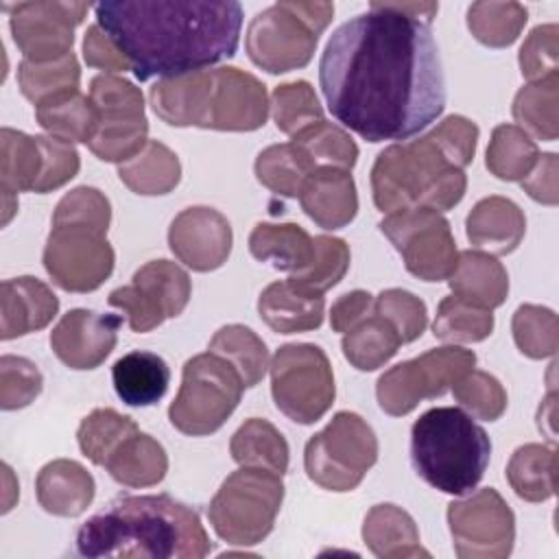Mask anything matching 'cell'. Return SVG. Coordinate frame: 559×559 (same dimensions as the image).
<instances>
[{
  "label": "cell",
  "mask_w": 559,
  "mask_h": 559,
  "mask_svg": "<svg viewBox=\"0 0 559 559\" xmlns=\"http://www.w3.org/2000/svg\"><path fill=\"white\" fill-rule=\"evenodd\" d=\"M539 157V148L515 124H498L485 153L487 170L502 181H522Z\"/></svg>",
  "instance_id": "cell-40"
},
{
  "label": "cell",
  "mask_w": 559,
  "mask_h": 559,
  "mask_svg": "<svg viewBox=\"0 0 559 559\" xmlns=\"http://www.w3.org/2000/svg\"><path fill=\"white\" fill-rule=\"evenodd\" d=\"M103 467L118 485L140 489L164 480L168 472V456L157 439L138 430L111 452Z\"/></svg>",
  "instance_id": "cell-30"
},
{
  "label": "cell",
  "mask_w": 559,
  "mask_h": 559,
  "mask_svg": "<svg viewBox=\"0 0 559 559\" xmlns=\"http://www.w3.org/2000/svg\"><path fill=\"white\" fill-rule=\"evenodd\" d=\"M231 225L214 207L181 210L168 227V247L188 269L207 273L221 269L231 253Z\"/></svg>",
  "instance_id": "cell-17"
},
{
  "label": "cell",
  "mask_w": 559,
  "mask_h": 559,
  "mask_svg": "<svg viewBox=\"0 0 559 559\" xmlns=\"http://www.w3.org/2000/svg\"><path fill=\"white\" fill-rule=\"evenodd\" d=\"M293 142L308 153V157L314 162L317 168L334 166V168L352 170L358 159V146L352 140V135L328 120H321L304 129L301 133L293 135Z\"/></svg>",
  "instance_id": "cell-47"
},
{
  "label": "cell",
  "mask_w": 559,
  "mask_h": 559,
  "mask_svg": "<svg viewBox=\"0 0 559 559\" xmlns=\"http://www.w3.org/2000/svg\"><path fill=\"white\" fill-rule=\"evenodd\" d=\"M373 312L386 319L404 343L417 341L428 325L426 304L404 288H386L373 299Z\"/></svg>",
  "instance_id": "cell-52"
},
{
  "label": "cell",
  "mask_w": 559,
  "mask_h": 559,
  "mask_svg": "<svg viewBox=\"0 0 559 559\" xmlns=\"http://www.w3.org/2000/svg\"><path fill=\"white\" fill-rule=\"evenodd\" d=\"M454 297L478 308L493 310L509 295V275L496 255L478 249L459 251L456 266L448 277Z\"/></svg>",
  "instance_id": "cell-24"
},
{
  "label": "cell",
  "mask_w": 559,
  "mask_h": 559,
  "mask_svg": "<svg viewBox=\"0 0 559 559\" xmlns=\"http://www.w3.org/2000/svg\"><path fill=\"white\" fill-rule=\"evenodd\" d=\"M249 251L255 260L295 275L310 264L314 240L295 223H258L249 234Z\"/></svg>",
  "instance_id": "cell-28"
},
{
  "label": "cell",
  "mask_w": 559,
  "mask_h": 559,
  "mask_svg": "<svg viewBox=\"0 0 559 559\" xmlns=\"http://www.w3.org/2000/svg\"><path fill=\"white\" fill-rule=\"evenodd\" d=\"M41 173L37 135L2 127L0 131V183L2 192H33Z\"/></svg>",
  "instance_id": "cell-39"
},
{
  "label": "cell",
  "mask_w": 559,
  "mask_h": 559,
  "mask_svg": "<svg viewBox=\"0 0 559 559\" xmlns=\"http://www.w3.org/2000/svg\"><path fill=\"white\" fill-rule=\"evenodd\" d=\"M373 295L367 290H352L341 295L330 308V325L334 332H349L373 312Z\"/></svg>",
  "instance_id": "cell-60"
},
{
  "label": "cell",
  "mask_w": 559,
  "mask_h": 559,
  "mask_svg": "<svg viewBox=\"0 0 559 559\" xmlns=\"http://www.w3.org/2000/svg\"><path fill=\"white\" fill-rule=\"evenodd\" d=\"M207 349L225 358L238 371L245 389L255 386L271 365L264 341L251 328L240 323L218 328L210 338Z\"/></svg>",
  "instance_id": "cell-36"
},
{
  "label": "cell",
  "mask_w": 559,
  "mask_h": 559,
  "mask_svg": "<svg viewBox=\"0 0 559 559\" xmlns=\"http://www.w3.org/2000/svg\"><path fill=\"white\" fill-rule=\"evenodd\" d=\"M90 98L100 120L144 118V96L140 87L118 74H96L90 81Z\"/></svg>",
  "instance_id": "cell-50"
},
{
  "label": "cell",
  "mask_w": 559,
  "mask_h": 559,
  "mask_svg": "<svg viewBox=\"0 0 559 559\" xmlns=\"http://www.w3.org/2000/svg\"><path fill=\"white\" fill-rule=\"evenodd\" d=\"M41 371L24 356L4 354L0 358V408L17 411L35 402L41 393Z\"/></svg>",
  "instance_id": "cell-54"
},
{
  "label": "cell",
  "mask_w": 559,
  "mask_h": 559,
  "mask_svg": "<svg viewBox=\"0 0 559 559\" xmlns=\"http://www.w3.org/2000/svg\"><path fill=\"white\" fill-rule=\"evenodd\" d=\"M555 445L524 443L507 463V480L518 498L526 502H544L555 496Z\"/></svg>",
  "instance_id": "cell-34"
},
{
  "label": "cell",
  "mask_w": 559,
  "mask_h": 559,
  "mask_svg": "<svg viewBox=\"0 0 559 559\" xmlns=\"http://www.w3.org/2000/svg\"><path fill=\"white\" fill-rule=\"evenodd\" d=\"M57 295L37 277L22 275L0 284V338L11 341L44 330L57 314Z\"/></svg>",
  "instance_id": "cell-19"
},
{
  "label": "cell",
  "mask_w": 559,
  "mask_h": 559,
  "mask_svg": "<svg viewBox=\"0 0 559 559\" xmlns=\"http://www.w3.org/2000/svg\"><path fill=\"white\" fill-rule=\"evenodd\" d=\"M317 41L319 35H314L286 2H275L255 13L245 35L249 59L271 74H284L308 66Z\"/></svg>",
  "instance_id": "cell-15"
},
{
  "label": "cell",
  "mask_w": 559,
  "mask_h": 559,
  "mask_svg": "<svg viewBox=\"0 0 559 559\" xmlns=\"http://www.w3.org/2000/svg\"><path fill=\"white\" fill-rule=\"evenodd\" d=\"M557 173L559 162L555 153H539L535 166L531 173L520 181L522 190L537 203L544 205H557L559 192H557Z\"/></svg>",
  "instance_id": "cell-59"
},
{
  "label": "cell",
  "mask_w": 559,
  "mask_h": 559,
  "mask_svg": "<svg viewBox=\"0 0 559 559\" xmlns=\"http://www.w3.org/2000/svg\"><path fill=\"white\" fill-rule=\"evenodd\" d=\"M269 111V94L260 79L234 66L210 70V90L201 129L255 131L264 127Z\"/></svg>",
  "instance_id": "cell-16"
},
{
  "label": "cell",
  "mask_w": 559,
  "mask_h": 559,
  "mask_svg": "<svg viewBox=\"0 0 559 559\" xmlns=\"http://www.w3.org/2000/svg\"><path fill=\"white\" fill-rule=\"evenodd\" d=\"M362 539L367 548L380 559L400 557H430L419 542L415 520L397 504L384 502L367 511L362 522Z\"/></svg>",
  "instance_id": "cell-26"
},
{
  "label": "cell",
  "mask_w": 559,
  "mask_h": 559,
  "mask_svg": "<svg viewBox=\"0 0 559 559\" xmlns=\"http://www.w3.org/2000/svg\"><path fill=\"white\" fill-rule=\"evenodd\" d=\"M118 179L135 194L159 197L177 188L181 179V164L177 153L166 144L148 140L135 157L118 164Z\"/></svg>",
  "instance_id": "cell-32"
},
{
  "label": "cell",
  "mask_w": 559,
  "mask_h": 559,
  "mask_svg": "<svg viewBox=\"0 0 559 559\" xmlns=\"http://www.w3.org/2000/svg\"><path fill=\"white\" fill-rule=\"evenodd\" d=\"M493 332V314L487 308L467 304L454 295L443 297L437 317L432 321L435 338L461 345V343H480Z\"/></svg>",
  "instance_id": "cell-42"
},
{
  "label": "cell",
  "mask_w": 559,
  "mask_h": 559,
  "mask_svg": "<svg viewBox=\"0 0 559 559\" xmlns=\"http://www.w3.org/2000/svg\"><path fill=\"white\" fill-rule=\"evenodd\" d=\"M9 28L26 61L50 63L72 52L74 28L85 20L87 2H17L4 4Z\"/></svg>",
  "instance_id": "cell-14"
},
{
  "label": "cell",
  "mask_w": 559,
  "mask_h": 559,
  "mask_svg": "<svg viewBox=\"0 0 559 559\" xmlns=\"http://www.w3.org/2000/svg\"><path fill=\"white\" fill-rule=\"evenodd\" d=\"M400 345L402 338L395 328L376 312L345 332L341 341L345 360L358 371H376L397 354Z\"/></svg>",
  "instance_id": "cell-38"
},
{
  "label": "cell",
  "mask_w": 559,
  "mask_h": 559,
  "mask_svg": "<svg viewBox=\"0 0 559 559\" xmlns=\"http://www.w3.org/2000/svg\"><path fill=\"white\" fill-rule=\"evenodd\" d=\"M465 188V173L445 159L428 133L386 146L371 168L373 203L384 214L408 207L443 214L461 203Z\"/></svg>",
  "instance_id": "cell-5"
},
{
  "label": "cell",
  "mask_w": 559,
  "mask_h": 559,
  "mask_svg": "<svg viewBox=\"0 0 559 559\" xmlns=\"http://www.w3.org/2000/svg\"><path fill=\"white\" fill-rule=\"evenodd\" d=\"M242 389L238 371L225 358L210 349L197 354L181 369V384L170 402L168 419L188 437L212 435L231 417Z\"/></svg>",
  "instance_id": "cell-7"
},
{
  "label": "cell",
  "mask_w": 559,
  "mask_h": 559,
  "mask_svg": "<svg viewBox=\"0 0 559 559\" xmlns=\"http://www.w3.org/2000/svg\"><path fill=\"white\" fill-rule=\"evenodd\" d=\"M312 240L314 255L310 264L304 271L290 275L288 280L308 293L323 295L345 277L349 269V247L343 238L325 234L314 236Z\"/></svg>",
  "instance_id": "cell-46"
},
{
  "label": "cell",
  "mask_w": 559,
  "mask_h": 559,
  "mask_svg": "<svg viewBox=\"0 0 559 559\" xmlns=\"http://www.w3.org/2000/svg\"><path fill=\"white\" fill-rule=\"evenodd\" d=\"M511 332L518 349L533 360L555 356L557 352V314L546 306H518L511 319Z\"/></svg>",
  "instance_id": "cell-48"
},
{
  "label": "cell",
  "mask_w": 559,
  "mask_h": 559,
  "mask_svg": "<svg viewBox=\"0 0 559 559\" xmlns=\"http://www.w3.org/2000/svg\"><path fill=\"white\" fill-rule=\"evenodd\" d=\"M148 120H116V122H100L94 140L87 148L103 162L124 164L135 157L148 142Z\"/></svg>",
  "instance_id": "cell-51"
},
{
  "label": "cell",
  "mask_w": 559,
  "mask_h": 559,
  "mask_svg": "<svg viewBox=\"0 0 559 559\" xmlns=\"http://www.w3.org/2000/svg\"><path fill=\"white\" fill-rule=\"evenodd\" d=\"M378 461V437L356 413H336L304 448L308 478L328 491L356 489Z\"/></svg>",
  "instance_id": "cell-8"
},
{
  "label": "cell",
  "mask_w": 559,
  "mask_h": 559,
  "mask_svg": "<svg viewBox=\"0 0 559 559\" xmlns=\"http://www.w3.org/2000/svg\"><path fill=\"white\" fill-rule=\"evenodd\" d=\"M133 432H138V424L131 417L114 408H94L81 419L76 441L83 456L103 467L111 452Z\"/></svg>",
  "instance_id": "cell-43"
},
{
  "label": "cell",
  "mask_w": 559,
  "mask_h": 559,
  "mask_svg": "<svg viewBox=\"0 0 559 559\" xmlns=\"http://www.w3.org/2000/svg\"><path fill=\"white\" fill-rule=\"evenodd\" d=\"M271 114L275 127L290 138L323 120L321 103L308 81L277 85L271 94Z\"/></svg>",
  "instance_id": "cell-45"
},
{
  "label": "cell",
  "mask_w": 559,
  "mask_h": 559,
  "mask_svg": "<svg viewBox=\"0 0 559 559\" xmlns=\"http://www.w3.org/2000/svg\"><path fill=\"white\" fill-rule=\"evenodd\" d=\"M111 382L127 406H153L168 391L170 369L162 356L135 349L114 362Z\"/></svg>",
  "instance_id": "cell-27"
},
{
  "label": "cell",
  "mask_w": 559,
  "mask_h": 559,
  "mask_svg": "<svg viewBox=\"0 0 559 559\" xmlns=\"http://www.w3.org/2000/svg\"><path fill=\"white\" fill-rule=\"evenodd\" d=\"M386 7L417 20V22H424L430 26V22L435 20L437 11H439V2H384Z\"/></svg>",
  "instance_id": "cell-62"
},
{
  "label": "cell",
  "mask_w": 559,
  "mask_h": 559,
  "mask_svg": "<svg viewBox=\"0 0 559 559\" xmlns=\"http://www.w3.org/2000/svg\"><path fill=\"white\" fill-rule=\"evenodd\" d=\"M528 11L520 2H474L467 9V28L480 44L489 48L511 46L524 24Z\"/></svg>",
  "instance_id": "cell-41"
},
{
  "label": "cell",
  "mask_w": 559,
  "mask_h": 559,
  "mask_svg": "<svg viewBox=\"0 0 559 559\" xmlns=\"http://www.w3.org/2000/svg\"><path fill=\"white\" fill-rule=\"evenodd\" d=\"M231 459L240 467H262L284 476L288 469L290 450L284 435L266 419H247L229 441Z\"/></svg>",
  "instance_id": "cell-33"
},
{
  "label": "cell",
  "mask_w": 559,
  "mask_h": 559,
  "mask_svg": "<svg viewBox=\"0 0 559 559\" xmlns=\"http://www.w3.org/2000/svg\"><path fill=\"white\" fill-rule=\"evenodd\" d=\"M68 223L87 225L107 234L111 223L109 199L98 188H90V186H79L66 192L52 212V225H68Z\"/></svg>",
  "instance_id": "cell-53"
},
{
  "label": "cell",
  "mask_w": 559,
  "mask_h": 559,
  "mask_svg": "<svg viewBox=\"0 0 559 559\" xmlns=\"http://www.w3.org/2000/svg\"><path fill=\"white\" fill-rule=\"evenodd\" d=\"M284 483L262 467L231 472L207 507L214 533L231 546H255L269 537L282 509Z\"/></svg>",
  "instance_id": "cell-6"
},
{
  "label": "cell",
  "mask_w": 559,
  "mask_h": 559,
  "mask_svg": "<svg viewBox=\"0 0 559 559\" xmlns=\"http://www.w3.org/2000/svg\"><path fill=\"white\" fill-rule=\"evenodd\" d=\"M314 162L295 142L271 144L255 157L253 170L258 181L275 194L299 197L306 177L314 170Z\"/></svg>",
  "instance_id": "cell-37"
},
{
  "label": "cell",
  "mask_w": 559,
  "mask_h": 559,
  "mask_svg": "<svg viewBox=\"0 0 559 559\" xmlns=\"http://www.w3.org/2000/svg\"><path fill=\"white\" fill-rule=\"evenodd\" d=\"M286 7L314 33L321 35L332 22L334 4L332 2H286Z\"/></svg>",
  "instance_id": "cell-61"
},
{
  "label": "cell",
  "mask_w": 559,
  "mask_h": 559,
  "mask_svg": "<svg viewBox=\"0 0 559 559\" xmlns=\"http://www.w3.org/2000/svg\"><path fill=\"white\" fill-rule=\"evenodd\" d=\"M41 148V173L33 188L37 194L52 192L76 177L81 168L79 151L72 142L57 135H37Z\"/></svg>",
  "instance_id": "cell-55"
},
{
  "label": "cell",
  "mask_w": 559,
  "mask_h": 559,
  "mask_svg": "<svg viewBox=\"0 0 559 559\" xmlns=\"http://www.w3.org/2000/svg\"><path fill=\"white\" fill-rule=\"evenodd\" d=\"M526 231L520 205L507 197L480 199L465 218L467 240L491 255H507L518 249Z\"/></svg>",
  "instance_id": "cell-22"
},
{
  "label": "cell",
  "mask_w": 559,
  "mask_h": 559,
  "mask_svg": "<svg viewBox=\"0 0 559 559\" xmlns=\"http://www.w3.org/2000/svg\"><path fill=\"white\" fill-rule=\"evenodd\" d=\"M258 314L277 334L308 332L323 323L325 299L299 288L290 280H280L260 293Z\"/></svg>",
  "instance_id": "cell-23"
},
{
  "label": "cell",
  "mask_w": 559,
  "mask_h": 559,
  "mask_svg": "<svg viewBox=\"0 0 559 559\" xmlns=\"http://www.w3.org/2000/svg\"><path fill=\"white\" fill-rule=\"evenodd\" d=\"M37 124L48 133L68 142L90 144L98 131L100 114L92 98L76 90L59 92L35 107Z\"/></svg>",
  "instance_id": "cell-29"
},
{
  "label": "cell",
  "mask_w": 559,
  "mask_h": 559,
  "mask_svg": "<svg viewBox=\"0 0 559 559\" xmlns=\"http://www.w3.org/2000/svg\"><path fill=\"white\" fill-rule=\"evenodd\" d=\"M428 138L439 146V151L452 166L463 170L474 159L478 127L469 118L452 114L443 118L432 131H428Z\"/></svg>",
  "instance_id": "cell-57"
},
{
  "label": "cell",
  "mask_w": 559,
  "mask_h": 559,
  "mask_svg": "<svg viewBox=\"0 0 559 559\" xmlns=\"http://www.w3.org/2000/svg\"><path fill=\"white\" fill-rule=\"evenodd\" d=\"M454 400L474 417L496 421L507 411V391L500 380L487 371L472 369L452 384Z\"/></svg>",
  "instance_id": "cell-49"
},
{
  "label": "cell",
  "mask_w": 559,
  "mask_h": 559,
  "mask_svg": "<svg viewBox=\"0 0 559 559\" xmlns=\"http://www.w3.org/2000/svg\"><path fill=\"white\" fill-rule=\"evenodd\" d=\"M140 81L205 70L236 52L242 7L234 0H105L94 4Z\"/></svg>",
  "instance_id": "cell-2"
},
{
  "label": "cell",
  "mask_w": 559,
  "mask_h": 559,
  "mask_svg": "<svg viewBox=\"0 0 559 559\" xmlns=\"http://www.w3.org/2000/svg\"><path fill=\"white\" fill-rule=\"evenodd\" d=\"M559 76H546L526 83L513 98V118L528 138L555 142L559 135Z\"/></svg>",
  "instance_id": "cell-35"
},
{
  "label": "cell",
  "mask_w": 559,
  "mask_h": 559,
  "mask_svg": "<svg viewBox=\"0 0 559 559\" xmlns=\"http://www.w3.org/2000/svg\"><path fill=\"white\" fill-rule=\"evenodd\" d=\"M210 90V70L159 79L148 103L159 120L170 127H201Z\"/></svg>",
  "instance_id": "cell-25"
},
{
  "label": "cell",
  "mask_w": 559,
  "mask_h": 559,
  "mask_svg": "<svg viewBox=\"0 0 559 559\" xmlns=\"http://www.w3.org/2000/svg\"><path fill=\"white\" fill-rule=\"evenodd\" d=\"M83 59H85V63L90 68L105 70V74L131 70V66L124 59V55L118 50V46L111 41V37L98 24H92L85 31V37H83Z\"/></svg>",
  "instance_id": "cell-58"
},
{
  "label": "cell",
  "mask_w": 559,
  "mask_h": 559,
  "mask_svg": "<svg viewBox=\"0 0 559 559\" xmlns=\"http://www.w3.org/2000/svg\"><path fill=\"white\" fill-rule=\"evenodd\" d=\"M557 57H559V26L557 24H539L535 26L524 44L520 46L518 63L524 79L539 81L557 74Z\"/></svg>",
  "instance_id": "cell-56"
},
{
  "label": "cell",
  "mask_w": 559,
  "mask_h": 559,
  "mask_svg": "<svg viewBox=\"0 0 559 559\" xmlns=\"http://www.w3.org/2000/svg\"><path fill=\"white\" fill-rule=\"evenodd\" d=\"M41 262L50 280L68 293H92L114 271L116 253L107 234L87 225H52Z\"/></svg>",
  "instance_id": "cell-13"
},
{
  "label": "cell",
  "mask_w": 559,
  "mask_h": 559,
  "mask_svg": "<svg viewBox=\"0 0 559 559\" xmlns=\"http://www.w3.org/2000/svg\"><path fill=\"white\" fill-rule=\"evenodd\" d=\"M476 367V354L459 345L428 349L386 369L376 382L378 406L391 417H404L424 400L441 397L456 380Z\"/></svg>",
  "instance_id": "cell-10"
},
{
  "label": "cell",
  "mask_w": 559,
  "mask_h": 559,
  "mask_svg": "<svg viewBox=\"0 0 559 559\" xmlns=\"http://www.w3.org/2000/svg\"><path fill=\"white\" fill-rule=\"evenodd\" d=\"M131 284L162 321L179 317L192 295L188 273L170 260L146 262L133 273Z\"/></svg>",
  "instance_id": "cell-31"
},
{
  "label": "cell",
  "mask_w": 559,
  "mask_h": 559,
  "mask_svg": "<svg viewBox=\"0 0 559 559\" xmlns=\"http://www.w3.org/2000/svg\"><path fill=\"white\" fill-rule=\"evenodd\" d=\"M555 400H557V395H555V391H550L537 411V426H539V430L546 432L550 445H555V441H557V437H555Z\"/></svg>",
  "instance_id": "cell-63"
},
{
  "label": "cell",
  "mask_w": 559,
  "mask_h": 559,
  "mask_svg": "<svg viewBox=\"0 0 559 559\" xmlns=\"http://www.w3.org/2000/svg\"><path fill=\"white\" fill-rule=\"evenodd\" d=\"M271 395L280 413L310 426L332 406L336 386L325 352L314 343H286L269 365Z\"/></svg>",
  "instance_id": "cell-9"
},
{
  "label": "cell",
  "mask_w": 559,
  "mask_h": 559,
  "mask_svg": "<svg viewBox=\"0 0 559 559\" xmlns=\"http://www.w3.org/2000/svg\"><path fill=\"white\" fill-rule=\"evenodd\" d=\"M74 544L87 559H201L212 550L199 513L168 493L116 498L81 524Z\"/></svg>",
  "instance_id": "cell-3"
},
{
  "label": "cell",
  "mask_w": 559,
  "mask_h": 559,
  "mask_svg": "<svg viewBox=\"0 0 559 559\" xmlns=\"http://www.w3.org/2000/svg\"><path fill=\"white\" fill-rule=\"evenodd\" d=\"M81 83V66L74 52L50 61V63H33L22 61L17 66V85L24 98H28L35 107L66 90H76Z\"/></svg>",
  "instance_id": "cell-44"
},
{
  "label": "cell",
  "mask_w": 559,
  "mask_h": 559,
  "mask_svg": "<svg viewBox=\"0 0 559 559\" xmlns=\"http://www.w3.org/2000/svg\"><path fill=\"white\" fill-rule=\"evenodd\" d=\"M452 546L461 559H504L515 542V515L493 487L448 504Z\"/></svg>",
  "instance_id": "cell-12"
},
{
  "label": "cell",
  "mask_w": 559,
  "mask_h": 559,
  "mask_svg": "<svg viewBox=\"0 0 559 559\" xmlns=\"http://www.w3.org/2000/svg\"><path fill=\"white\" fill-rule=\"evenodd\" d=\"M402 255L411 275L424 282H443L452 275L459 249L448 218L430 207H408L386 214L378 223Z\"/></svg>",
  "instance_id": "cell-11"
},
{
  "label": "cell",
  "mask_w": 559,
  "mask_h": 559,
  "mask_svg": "<svg viewBox=\"0 0 559 559\" xmlns=\"http://www.w3.org/2000/svg\"><path fill=\"white\" fill-rule=\"evenodd\" d=\"M94 491L96 483L92 474L72 459H55L46 463L35 478L39 507L59 518H76L85 513L94 500Z\"/></svg>",
  "instance_id": "cell-21"
},
{
  "label": "cell",
  "mask_w": 559,
  "mask_h": 559,
  "mask_svg": "<svg viewBox=\"0 0 559 559\" xmlns=\"http://www.w3.org/2000/svg\"><path fill=\"white\" fill-rule=\"evenodd\" d=\"M299 203L306 216L319 227L341 229L349 225L358 212L354 177L349 170L334 166L314 168L299 190Z\"/></svg>",
  "instance_id": "cell-20"
},
{
  "label": "cell",
  "mask_w": 559,
  "mask_h": 559,
  "mask_svg": "<svg viewBox=\"0 0 559 559\" xmlns=\"http://www.w3.org/2000/svg\"><path fill=\"white\" fill-rule=\"evenodd\" d=\"M120 325L118 314L68 310L50 332V349L70 369H96L114 352Z\"/></svg>",
  "instance_id": "cell-18"
},
{
  "label": "cell",
  "mask_w": 559,
  "mask_h": 559,
  "mask_svg": "<svg viewBox=\"0 0 559 559\" xmlns=\"http://www.w3.org/2000/svg\"><path fill=\"white\" fill-rule=\"evenodd\" d=\"M491 441L474 417L456 406H435L411 428V461L435 489L465 496L485 476Z\"/></svg>",
  "instance_id": "cell-4"
},
{
  "label": "cell",
  "mask_w": 559,
  "mask_h": 559,
  "mask_svg": "<svg viewBox=\"0 0 559 559\" xmlns=\"http://www.w3.org/2000/svg\"><path fill=\"white\" fill-rule=\"evenodd\" d=\"M319 85L330 114L367 142L408 140L445 107L430 26L384 2H371L330 35Z\"/></svg>",
  "instance_id": "cell-1"
}]
</instances>
